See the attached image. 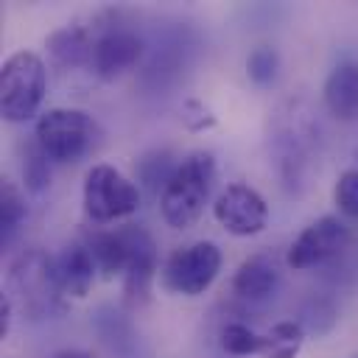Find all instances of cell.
<instances>
[{
  "mask_svg": "<svg viewBox=\"0 0 358 358\" xmlns=\"http://www.w3.org/2000/svg\"><path fill=\"white\" fill-rule=\"evenodd\" d=\"M213 182H215V159L210 151H193L182 162H176V171L162 187V199H159L165 224L173 229L193 227L210 199Z\"/></svg>",
  "mask_w": 358,
  "mask_h": 358,
  "instance_id": "obj_1",
  "label": "cell"
},
{
  "mask_svg": "<svg viewBox=\"0 0 358 358\" xmlns=\"http://www.w3.org/2000/svg\"><path fill=\"white\" fill-rule=\"evenodd\" d=\"M8 288L31 319H45L62 310L64 291L56 274V257H48L42 249H25L14 257L8 268Z\"/></svg>",
  "mask_w": 358,
  "mask_h": 358,
  "instance_id": "obj_2",
  "label": "cell"
},
{
  "mask_svg": "<svg viewBox=\"0 0 358 358\" xmlns=\"http://www.w3.org/2000/svg\"><path fill=\"white\" fill-rule=\"evenodd\" d=\"M48 76L45 62L31 53L20 50L3 62L0 70V112L8 123H25L36 115L42 98H45Z\"/></svg>",
  "mask_w": 358,
  "mask_h": 358,
  "instance_id": "obj_3",
  "label": "cell"
},
{
  "mask_svg": "<svg viewBox=\"0 0 358 358\" xmlns=\"http://www.w3.org/2000/svg\"><path fill=\"white\" fill-rule=\"evenodd\" d=\"M98 123L81 109H48L36 120L34 140L50 162H78L98 145Z\"/></svg>",
  "mask_w": 358,
  "mask_h": 358,
  "instance_id": "obj_4",
  "label": "cell"
},
{
  "mask_svg": "<svg viewBox=\"0 0 358 358\" xmlns=\"http://www.w3.org/2000/svg\"><path fill=\"white\" fill-rule=\"evenodd\" d=\"M140 207V190L112 165H92L84 176V210L95 224L131 215Z\"/></svg>",
  "mask_w": 358,
  "mask_h": 358,
  "instance_id": "obj_5",
  "label": "cell"
},
{
  "mask_svg": "<svg viewBox=\"0 0 358 358\" xmlns=\"http://www.w3.org/2000/svg\"><path fill=\"white\" fill-rule=\"evenodd\" d=\"M221 271V249L210 241H196L176 249L162 266V285L171 294L199 296L204 294Z\"/></svg>",
  "mask_w": 358,
  "mask_h": 358,
  "instance_id": "obj_6",
  "label": "cell"
},
{
  "mask_svg": "<svg viewBox=\"0 0 358 358\" xmlns=\"http://www.w3.org/2000/svg\"><path fill=\"white\" fill-rule=\"evenodd\" d=\"M213 215L215 221L229 232V235H238V238H249V235H257L263 232L266 221H268V207L263 201V196L249 187V185H229L213 204Z\"/></svg>",
  "mask_w": 358,
  "mask_h": 358,
  "instance_id": "obj_7",
  "label": "cell"
},
{
  "mask_svg": "<svg viewBox=\"0 0 358 358\" xmlns=\"http://www.w3.org/2000/svg\"><path fill=\"white\" fill-rule=\"evenodd\" d=\"M140 56H143V39L137 36V31L126 25H109L101 34H95L90 67L98 78L115 81L126 70H131L140 62Z\"/></svg>",
  "mask_w": 358,
  "mask_h": 358,
  "instance_id": "obj_8",
  "label": "cell"
},
{
  "mask_svg": "<svg viewBox=\"0 0 358 358\" xmlns=\"http://www.w3.org/2000/svg\"><path fill=\"white\" fill-rule=\"evenodd\" d=\"M350 241V227L336 215H322L310 227H305L296 241L288 249V266L291 268H310L333 255H338Z\"/></svg>",
  "mask_w": 358,
  "mask_h": 358,
  "instance_id": "obj_9",
  "label": "cell"
},
{
  "mask_svg": "<svg viewBox=\"0 0 358 358\" xmlns=\"http://www.w3.org/2000/svg\"><path fill=\"white\" fill-rule=\"evenodd\" d=\"M324 103L336 120H358V62H341L324 81Z\"/></svg>",
  "mask_w": 358,
  "mask_h": 358,
  "instance_id": "obj_10",
  "label": "cell"
},
{
  "mask_svg": "<svg viewBox=\"0 0 358 358\" xmlns=\"http://www.w3.org/2000/svg\"><path fill=\"white\" fill-rule=\"evenodd\" d=\"M95 271H98V266H95L92 252L87 249V243H70L56 257V274H59L64 296H76V299L87 296V291L92 288Z\"/></svg>",
  "mask_w": 358,
  "mask_h": 358,
  "instance_id": "obj_11",
  "label": "cell"
},
{
  "mask_svg": "<svg viewBox=\"0 0 358 358\" xmlns=\"http://www.w3.org/2000/svg\"><path fill=\"white\" fill-rule=\"evenodd\" d=\"M280 285V271L277 266L263 257V255H255V257H246L235 277H232V291L241 296V299H249V302H260V299H268Z\"/></svg>",
  "mask_w": 358,
  "mask_h": 358,
  "instance_id": "obj_12",
  "label": "cell"
},
{
  "mask_svg": "<svg viewBox=\"0 0 358 358\" xmlns=\"http://www.w3.org/2000/svg\"><path fill=\"white\" fill-rule=\"evenodd\" d=\"M92 42H95V34H90L81 25H67V28H59L48 36V53L64 70L90 67Z\"/></svg>",
  "mask_w": 358,
  "mask_h": 358,
  "instance_id": "obj_13",
  "label": "cell"
},
{
  "mask_svg": "<svg viewBox=\"0 0 358 358\" xmlns=\"http://www.w3.org/2000/svg\"><path fill=\"white\" fill-rule=\"evenodd\" d=\"M25 215H28V207H25L20 187L11 182H3V187H0V243L3 246H8L14 241Z\"/></svg>",
  "mask_w": 358,
  "mask_h": 358,
  "instance_id": "obj_14",
  "label": "cell"
},
{
  "mask_svg": "<svg viewBox=\"0 0 358 358\" xmlns=\"http://www.w3.org/2000/svg\"><path fill=\"white\" fill-rule=\"evenodd\" d=\"M221 347L232 355H263L268 352V336L249 330L246 324H227L221 330Z\"/></svg>",
  "mask_w": 358,
  "mask_h": 358,
  "instance_id": "obj_15",
  "label": "cell"
},
{
  "mask_svg": "<svg viewBox=\"0 0 358 358\" xmlns=\"http://www.w3.org/2000/svg\"><path fill=\"white\" fill-rule=\"evenodd\" d=\"M22 179L25 187L31 193H42L50 185V157L39 148V143H28L25 145V157H22Z\"/></svg>",
  "mask_w": 358,
  "mask_h": 358,
  "instance_id": "obj_16",
  "label": "cell"
},
{
  "mask_svg": "<svg viewBox=\"0 0 358 358\" xmlns=\"http://www.w3.org/2000/svg\"><path fill=\"white\" fill-rule=\"evenodd\" d=\"M305 330L299 322H280L268 333V352L266 358H294L302 347Z\"/></svg>",
  "mask_w": 358,
  "mask_h": 358,
  "instance_id": "obj_17",
  "label": "cell"
},
{
  "mask_svg": "<svg viewBox=\"0 0 358 358\" xmlns=\"http://www.w3.org/2000/svg\"><path fill=\"white\" fill-rule=\"evenodd\" d=\"M277 70H280V56L271 45H257L246 56V73L257 87H268L277 78Z\"/></svg>",
  "mask_w": 358,
  "mask_h": 358,
  "instance_id": "obj_18",
  "label": "cell"
},
{
  "mask_svg": "<svg viewBox=\"0 0 358 358\" xmlns=\"http://www.w3.org/2000/svg\"><path fill=\"white\" fill-rule=\"evenodd\" d=\"M333 199H336V207L347 218H358V171H344L338 176Z\"/></svg>",
  "mask_w": 358,
  "mask_h": 358,
  "instance_id": "obj_19",
  "label": "cell"
},
{
  "mask_svg": "<svg viewBox=\"0 0 358 358\" xmlns=\"http://www.w3.org/2000/svg\"><path fill=\"white\" fill-rule=\"evenodd\" d=\"M182 123L193 131H201V129H210L215 123V117L210 115V109L201 103V101H185L182 103Z\"/></svg>",
  "mask_w": 358,
  "mask_h": 358,
  "instance_id": "obj_20",
  "label": "cell"
},
{
  "mask_svg": "<svg viewBox=\"0 0 358 358\" xmlns=\"http://www.w3.org/2000/svg\"><path fill=\"white\" fill-rule=\"evenodd\" d=\"M11 299L8 296H0V338L8 333V324H11Z\"/></svg>",
  "mask_w": 358,
  "mask_h": 358,
  "instance_id": "obj_21",
  "label": "cell"
},
{
  "mask_svg": "<svg viewBox=\"0 0 358 358\" xmlns=\"http://www.w3.org/2000/svg\"><path fill=\"white\" fill-rule=\"evenodd\" d=\"M53 358H92V355L84 352V350H62V352H56Z\"/></svg>",
  "mask_w": 358,
  "mask_h": 358,
  "instance_id": "obj_22",
  "label": "cell"
}]
</instances>
